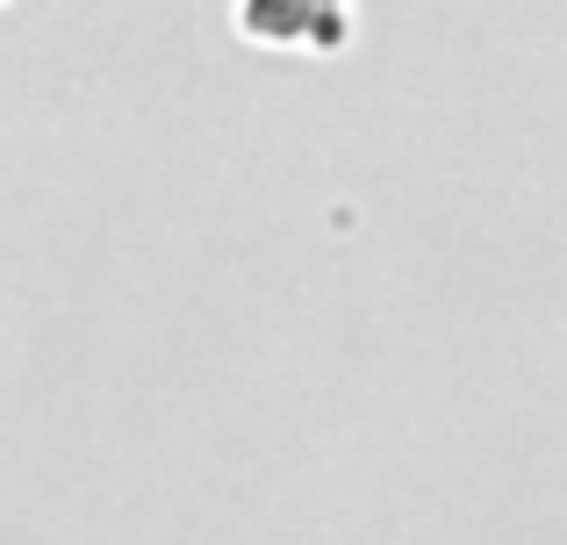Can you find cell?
Wrapping results in <instances>:
<instances>
[{"label": "cell", "mask_w": 567, "mask_h": 545, "mask_svg": "<svg viewBox=\"0 0 567 545\" xmlns=\"http://www.w3.org/2000/svg\"><path fill=\"white\" fill-rule=\"evenodd\" d=\"M251 29L259 36H302V43H338L346 36V8L338 0H251Z\"/></svg>", "instance_id": "cell-1"}]
</instances>
